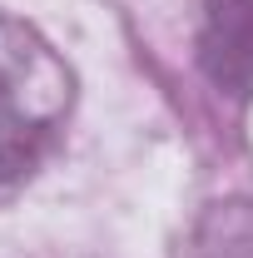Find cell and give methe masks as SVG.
I'll return each instance as SVG.
<instances>
[{
	"label": "cell",
	"instance_id": "obj_1",
	"mask_svg": "<svg viewBox=\"0 0 253 258\" xmlns=\"http://www.w3.org/2000/svg\"><path fill=\"white\" fill-rule=\"evenodd\" d=\"M70 109V75L35 30L0 10V194L25 184L55 149Z\"/></svg>",
	"mask_w": 253,
	"mask_h": 258
},
{
	"label": "cell",
	"instance_id": "obj_2",
	"mask_svg": "<svg viewBox=\"0 0 253 258\" xmlns=\"http://www.w3.org/2000/svg\"><path fill=\"white\" fill-rule=\"evenodd\" d=\"M209 80L228 95H253V0H214L199 40Z\"/></svg>",
	"mask_w": 253,
	"mask_h": 258
},
{
	"label": "cell",
	"instance_id": "obj_3",
	"mask_svg": "<svg viewBox=\"0 0 253 258\" xmlns=\"http://www.w3.org/2000/svg\"><path fill=\"white\" fill-rule=\"evenodd\" d=\"M174 258H253V194L209 204L184 228Z\"/></svg>",
	"mask_w": 253,
	"mask_h": 258
}]
</instances>
